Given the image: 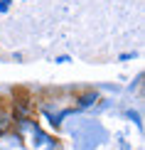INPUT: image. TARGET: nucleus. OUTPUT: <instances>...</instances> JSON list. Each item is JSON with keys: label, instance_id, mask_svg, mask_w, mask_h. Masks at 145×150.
Instances as JSON below:
<instances>
[{"label": "nucleus", "instance_id": "nucleus-1", "mask_svg": "<svg viewBox=\"0 0 145 150\" xmlns=\"http://www.w3.org/2000/svg\"><path fill=\"white\" fill-rule=\"evenodd\" d=\"M74 101H76V108H91V106H96L101 101V96L93 89H89V91H81Z\"/></svg>", "mask_w": 145, "mask_h": 150}, {"label": "nucleus", "instance_id": "nucleus-2", "mask_svg": "<svg viewBox=\"0 0 145 150\" xmlns=\"http://www.w3.org/2000/svg\"><path fill=\"white\" fill-rule=\"evenodd\" d=\"M15 126V116L10 108H0V135H8Z\"/></svg>", "mask_w": 145, "mask_h": 150}, {"label": "nucleus", "instance_id": "nucleus-5", "mask_svg": "<svg viewBox=\"0 0 145 150\" xmlns=\"http://www.w3.org/2000/svg\"><path fill=\"white\" fill-rule=\"evenodd\" d=\"M54 62H57V64H66V62H71V59H69V57H66V54H62V57H57Z\"/></svg>", "mask_w": 145, "mask_h": 150}, {"label": "nucleus", "instance_id": "nucleus-4", "mask_svg": "<svg viewBox=\"0 0 145 150\" xmlns=\"http://www.w3.org/2000/svg\"><path fill=\"white\" fill-rule=\"evenodd\" d=\"M128 59H135V52H125V54H121V62H128Z\"/></svg>", "mask_w": 145, "mask_h": 150}, {"label": "nucleus", "instance_id": "nucleus-3", "mask_svg": "<svg viewBox=\"0 0 145 150\" xmlns=\"http://www.w3.org/2000/svg\"><path fill=\"white\" fill-rule=\"evenodd\" d=\"M12 3H15V0H0V12H8L12 8Z\"/></svg>", "mask_w": 145, "mask_h": 150}]
</instances>
